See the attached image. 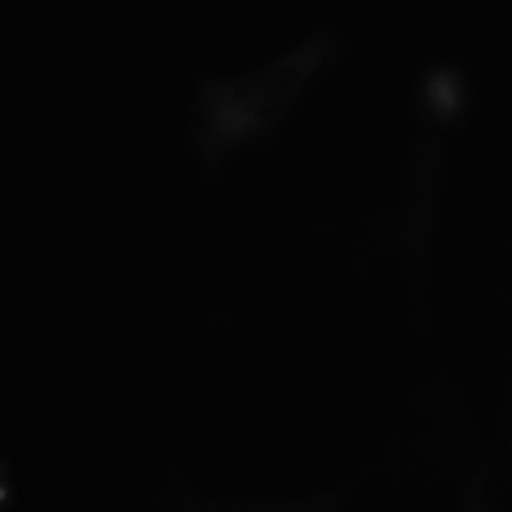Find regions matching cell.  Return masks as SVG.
Listing matches in <instances>:
<instances>
[{"mask_svg": "<svg viewBox=\"0 0 512 512\" xmlns=\"http://www.w3.org/2000/svg\"><path fill=\"white\" fill-rule=\"evenodd\" d=\"M330 41L314 35L290 52L230 79L203 81L197 142L212 161L280 120L328 57Z\"/></svg>", "mask_w": 512, "mask_h": 512, "instance_id": "1", "label": "cell"}]
</instances>
